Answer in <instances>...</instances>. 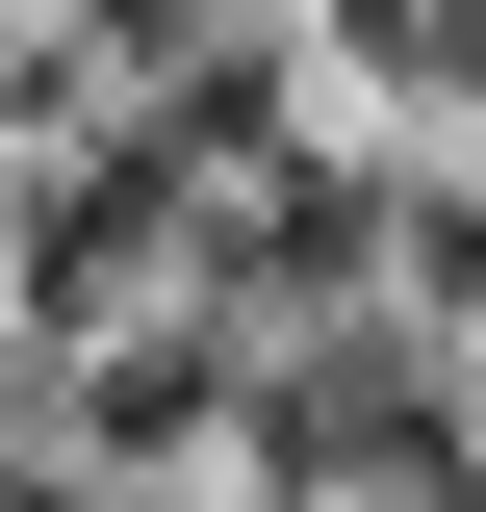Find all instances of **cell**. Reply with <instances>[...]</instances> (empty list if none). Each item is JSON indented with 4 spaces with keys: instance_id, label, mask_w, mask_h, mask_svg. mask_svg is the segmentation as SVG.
Wrapping results in <instances>:
<instances>
[{
    "instance_id": "1",
    "label": "cell",
    "mask_w": 486,
    "mask_h": 512,
    "mask_svg": "<svg viewBox=\"0 0 486 512\" xmlns=\"http://www.w3.org/2000/svg\"><path fill=\"white\" fill-rule=\"evenodd\" d=\"M384 308H410V333H486V154H461V180H384Z\"/></svg>"
}]
</instances>
